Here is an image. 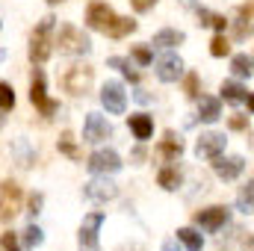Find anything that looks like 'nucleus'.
Masks as SVG:
<instances>
[{"instance_id": "f257e3e1", "label": "nucleus", "mask_w": 254, "mask_h": 251, "mask_svg": "<svg viewBox=\"0 0 254 251\" xmlns=\"http://www.w3.org/2000/svg\"><path fill=\"white\" fill-rule=\"evenodd\" d=\"M54 15H48V18H42L39 21V27L33 30V36H30V60L33 63H45L48 57H51V45H54V39H51V33H54Z\"/></svg>"}, {"instance_id": "f03ea898", "label": "nucleus", "mask_w": 254, "mask_h": 251, "mask_svg": "<svg viewBox=\"0 0 254 251\" xmlns=\"http://www.w3.org/2000/svg\"><path fill=\"white\" fill-rule=\"evenodd\" d=\"M57 45H60V54H68V57H83V54H89V51H92L89 36H83L77 27H63V30H60Z\"/></svg>"}, {"instance_id": "7ed1b4c3", "label": "nucleus", "mask_w": 254, "mask_h": 251, "mask_svg": "<svg viewBox=\"0 0 254 251\" xmlns=\"http://www.w3.org/2000/svg\"><path fill=\"white\" fill-rule=\"evenodd\" d=\"M30 101L39 107V113L45 116V119H51L57 110H60V104L57 101H51L48 98V92H45V74L42 71H33V86H30Z\"/></svg>"}, {"instance_id": "20e7f679", "label": "nucleus", "mask_w": 254, "mask_h": 251, "mask_svg": "<svg viewBox=\"0 0 254 251\" xmlns=\"http://www.w3.org/2000/svg\"><path fill=\"white\" fill-rule=\"evenodd\" d=\"M92 68H86V65H74V68H68V74L63 77V86L65 92H71V95H86L89 92V86H92Z\"/></svg>"}, {"instance_id": "39448f33", "label": "nucleus", "mask_w": 254, "mask_h": 251, "mask_svg": "<svg viewBox=\"0 0 254 251\" xmlns=\"http://www.w3.org/2000/svg\"><path fill=\"white\" fill-rule=\"evenodd\" d=\"M89 172L92 175H116L119 169H122V160H119V154L116 151H110V148H104V151H95L92 157H89Z\"/></svg>"}, {"instance_id": "423d86ee", "label": "nucleus", "mask_w": 254, "mask_h": 251, "mask_svg": "<svg viewBox=\"0 0 254 251\" xmlns=\"http://www.w3.org/2000/svg\"><path fill=\"white\" fill-rule=\"evenodd\" d=\"M104 225V213H89L80 225V251H98V231Z\"/></svg>"}, {"instance_id": "0eeeda50", "label": "nucleus", "mask_w": 254, "mask_h": 251, "mask_svg": "<svg viewBox=\"0 0 254 251\" xmlns=\"http://www.w3.org/2000/svg\"><path fill=\"white\" fill-rule=\"evenodd\" d=\"M101 104L107 107V113L122 116L125 107H127V95H125V89H122V83H116V80L104 83V89H101Z\"/></svg>"}, {"instance_id": "6e6552de", "label": "nucleus", "mask_w": 254, "mask_h": 251, "mask_svg": "<svg viewBox=\"0 0 254 251\" xmlns=\"http://www.w3.org/2000/svg\"><path fill=\"white\" fill-rule=\"evenodd\" d=\"M86 198L89 201H98V204H104V201H113L116 195H119V187L107 178V175H98V178H92L89 184H86Z\"/></svg>"}, {"instance_id": "1a4fd4ad", "label": "nucleus", "mask_w": 254, "mask_h": 251, "mask_svg": "<svg viewBox=\"0 0 254 251\" xmlns=\"http://www.w3.org/2000/svg\"><path fill=\"white\" fill-rule=\"evenodd\" d=\"M228 219H231L228 207H207V210H198L192 216V222L198 228H204V231H219L222 225H228Z\"/></svg>"}, {"instance_id": "9d476101", "label": "nucleus", "mask_w": 254, "mask_h": 251, "mask_svg": "<svg viewBox=\"0 0 254 251\" xmlns=\"http://www.w3.org/2000/svg\"><path fill=\"white\" fill-rule=\"evenodd\" d=\"M225 145H228L225 133H213V130H210V133H201V139H198V145H195V154L204 157V160H216V157H222Z\"/></svg>"}, {"instance_id": "9b49d317", "label": "nucleus", "mask_w": 254, "mask_h": 251, "mask_svg": "<svg viewBox=\"0 0 254 251\" xmlns=\"http://www.w3.org/2000/svg\"><path fill=\"white\" fill-rule=\"evenodd\" d=\"M110 136H113V127H110V122H107L104 116H98V113H89V116H86L83 142H104V139H110Z\"/></svg>"}, {"instance_id": "f8f14e48", "label": "nucleus", "mask_w": 254, "mask_h": 251, "mask_svg": "<svg viewBox=\"0 0 254 251\" xmlns=\"http://www.w3.org/2000/svg\"><path fill=\"white\" fill-rule=\"evenodd\" d=\"M113 21H116V15H113V9H110L107 3H92V6L86 9V27H89V30L107 33Z\"/></svg>"}, {"instance_id": "ddd939ff", "label": "nucleus", "mask_w": 254, "mask_h": 251, "mask_svg": "<svg viewBox=\"0 0 254 251\" xmlns=\"http://www.w3.org/2000/svg\"><path fill=\"white\" fill-rule=\"evenodd\" d=\"M249 36H254V0L243 3L234 18V39H249Z\"/></svg>"}, {"instance_id": "4468645a", "label": "nucleus", "mask_w": 254, "mask_h": 251, "mask_svg": "<svg viewBox=\"0 0 254 251\" xmlns=\"http://www.w3.org/2000/svg\"><path fill=\"white\" fill-rule=\"evenodd\" d=\"M243 169H246V160H243V157H216V160H213V172H216L222 181L240 178Z\"/></svg>"}, {"instance_id": "2eb2a0df", "label": "nucleus", "mask_w": 254, "mask_h": 251, "mask_svg": "<svg viewBox=\"0 0 254 251\" xmlns=\"http://www.w3.org/2000/svg\"><path fill=\"white\" fill-rule=\"evenodd\" d=\"M181 74H184V63H181V57H175V54H163V57L157 60V77H160L163 83H175Z\"/></svg>"}, {"instance_id": "dca6fc26", "label": "nucleus", "mask_w": 254, "mask_h": 251, "mask_svg": "<svg viewBox=\"0 0 254 251\" xmlns=\"http://www.w3.org/2000/svg\"><path fill=\"white\" fill-rule=\"evenodd\" d=\"M0 195H3V222H9L15 213H18V201H21V189H18V184H12V181H6L3 184V189H0Z\"/></svg>"}, {"instance_id": "f3484780", "label": "nucleus", "mask_w": 254, "mask_h": 251, "mask_svg": "<svg viewBox=\"0 0 254 251\" xmlns=\"http://www.w3.org/2000/svg\"><path fill=\"white\" fill-rule=\"evenodd\" d=\"M198 116H201V122H207V125L219 122V116H222V104H219V98L201 95V98H198Z\"/></svg>"}, {"instance_id": "a211bd4d", "label": "nucleus", "mask_w": 254, "mask_h": 251, "mask_svg": "<svg viewBox=\"0 0 254 251\" xmlns=\"http://www.w3.org/2000/svg\"><path fill=\"white\" fill-rule=\"evenodd\" d=\"M130 130H133V136H136L139 142L151 139V133H154V122H151V116H145V113L130 116Z\"/></svg>"}, {"instance_id": "6ab92c4d", "label": "nucleus", "mask_w": 254, "mask_h": 251, "mask_svg": "<svg viewBox=\"0 0 254 251\" xmlns=\"http://www.w3.org/2000/svg\"><path fill=\"white\" fill-rule=\"evenodd\" d=\"M160 154H163L166 160H178V157L184 154V142H181L175 133H166L163 142H160Z\"/></svg>"}, {"instance_id": "aec40b11", "label": "nucleus", "mask_w": 254, "mask_h": 251, "mask_svg": "<svg viewBox=\"0 0 254 251\" xmlns=\"http://www.w3.org/2000/svg\"><path fill=\"white\" fill-rule=\"evenodd\" d=\"M184 39H187V36H184L181 30H160L151 45H154V48H175V45H184Z\"/></svg>"}, {"instance_id": "412c9836", "label": "nucleus", "mask_w": 254, "mask_h": 251, "mask_svg": "<svg viewBox=\"0 0 254 251\" xmlns=\"http://www.w3.org/2000/svg\"><path fill=\"white\" fill-rule=\"evenodd\" d=\"M237 210L246 213V216H252L254 213V181H249L246 187L237 192Z\"/></svg>"}, {"instance_id": "4be33fe9", "label": "nucleus", "mask_w": 254, "mask_h": 251, "mask_svg": "<svg viewBox=\"0 0 254 251\" xmlns=\"http://www.w3.org/2000/svg\"><path fill=\"white\" fill-rule=\"evenodd\" d=\"M222 98H225V101H231V104H243V101H249L246 89H243L240 83H234V80L222 83Z\"/></svg>"}, {"instance_id": "5701e85b", "label": "nucleus", "mask_w": 254, "mask_h": 251, "mask_svg": "<svg viewBox=\"0 0 254 251\" xmlns=\"http://www.w3.org/2000/svg\"><path fill=\"white\" fill-rule=\"evenodd\" d=\"M231 71L237 74V77H252L254 74V60L249 54H237L234 60H231Z\"/></svg>"}, {"instance_id": "b1692460", "label": "nucleus", "mask_w": 254, "mask_h": 251, "mask_svg": "<svg viewBox=\"0 0 254 251\" xmlns=\"http://www.w3.org/2000/svg\"><path fill=\"white\" fill-rule=\"evenodd\" d=\"M133 30H136V21H133V18H116V21L110 24L107 36H113V39H122V36L133 33Z\"/></svg>"}, {"instance_id": "393cba45", "label": "nucleus", "mask_w": 254, "mask_h": 251, "mask_svg": "<svg viewBox=\"0 0 254 251\" xmlns=\"http://www.w3.org/2000/svg\"><path fill=\"white\" fill-rule=\"evenodd\" d=\"M160 187L166 189V192H175V189L181 187V172L172 169V166H166V169L160 172Z\"/></svg>"}, {"instance_id": "a878e982", "label": "nucleus", "mask_w": 254, "mask_h": 251, "mask_svg": "<svg viewBox=\"0 0 254 251\" xmlns=\"http://www.w3.org/2000/svg\"><path fill=\"white\" fill-rule=\"evenodd\" d=\"M178 240H181V243H184L190 251H201V249H204V240H201V234H195L192 228H181V231H178Z\"/></svg>"}, {"instance_id": "bb28decb", "label": "nucleus", "mask_w": 254, "mask_h": 251, "mask_svg": "<svg viewBox=\"0 0 254 251\" xmlns=\"http://www.w3.org/2000/svg\"><path fill=\"white\" fill-rule=\"evenodd\" d=\"M198 18H201V21H198L201 27H213V30H219V33H222L225 24H228L222 15H213V12H207V9H198Z\"/></svg>"}, {"instance_id": "cd10ccee", "label": "nucleus", "mask_w": 254, "mask_h": 251, "mask_svg": "<svg viewBox=\"0 0 254 251\" xmlns=\"http://www.w3.org/2000/svg\"><path fill=\"white\" fill-rule=\"evenodd\" d=\"M107 65H110V68H119V71L125 74L127 80H133V83L139 80V71H136L133 65L127 63V60H122V57H110V60H107Z\"/></svg>"}, {"instance_id": "c85d7f7f", "label": "nucleus", "mask_w": 254, "mask_h": 251, "mask_svg": "<svg viewBox=\"0 0 254 251\" xmlns=\"http://www.w3.org/2000/svg\"><path fill=\"white\" fill-rule=\"evenodd\" d=\"M60 154H65V157H71V160H83V154L77 151V145H74L71 133H63V136H60Z\"/></svg>"}, {"instance_id": "c756f323", "label": "nucleus", "mask_w": 254, "mask_h": 251, "mask_svg": "<svg viewBox=\"0 0 254 251\" xmlns=\"http://www.w3.org/2000/svg\"><path fill=\"white\" fill-rule=\"evenodd\" d=\"M15 157H18V166H21V169H30L33 154H30V148H27V139H18V142H15Z\"/></svg>"}, {"instance_id": "7c9ffc66", "label": "nucleus", "mask_w": 254, "mask_h": 251, "mask_svg": "<svg viewBox=\"0 0 254 251\" xmlns=\"http://www.w3.org/2000/svg\"><path fill=\"white\" fill-rule=\"evenodd\" d=\"M45 243V234L36 228V225H30L27 231H24V249H39Z\"/></svg>"}, {"instance_id": "2f4dec72", "label": "nucleus", "mask_w": 254, "mask_h": 251, "mask_svg": "<svg viewBox=\"0 0 254 251\" xmlns=\"http://www.w3.org/2000/svg\"><path fill=\"white\" fill-rule=\"evenodd\" d=\"M210 54H213V57H228V54H231V45H228V39H225L222 33L210 42Z\"/></svg>"}, {"instance_id": "473e14b6", "label": "nucleus", "mask_w": 254, "mask_h": 251, "mask_svg": "<svg viewBox=\"0 0 254 251\" xmlns=\"http://www.w3.org/2000/svg\"><path fill=\"white\" fill-rule=\"evenodd\" d=\"M133 60H136L139 65H151V63H154V54H151L148 48H142V45H139V48H133Z\"/></svg>"}, {"instance_id": "72a5a7b5", "label": "nucleus", "mask_w": 254, "mask_h": 251, "mask_svg": "<svg viewBox=\"0 0 254 251\" xmlns=\"http://www.w3.org/2000/svg\"><path fill=\"white\" fill-rule=\"evenodd\" d=\"M0 95H3V113H9V110L15 107V95H12V86H9V83H3V86H0Z\"/></svg>"}, {"instance_id": "f704fd0d", "label": "nucleus", "mask_w": 254, "mask_h": 251, "mask_svg": "<svg viewBox=\"0 0 254 251\" xmlns=\"http://www.w3.org/2000/svg\"><path fill=\"white\" fill-rule=\"evenodd\" d=\"M42 204H45V195H42V192H33V195H30V204H27V213H30V216H39Z\"/></svg>"}, {"instance_id": "c9c22d12", "label": "nucleus", "mask_w": 254, "mask_h": 251, "mask_svg": "<svg viewBox=\"0 0 254 251\" xmlns=\"http://www.w3.org/2000/svg\"><path fill=\"white\" fill-rule=\"evenodd\" d=\"M184 89H187V95H190V98H198V95H201V92H198V74H187Z\"/></svg>"}, {"instance_id": "e433bc0d", "label": "nucleus", "mask_w": 254, "mask_h": 251, "mask_svg": "<svg viewBox=\"0 0 254 251\" xmlns=\"http://www.w3.org/2000/svg\"><path fill=\"white\" fill-rule=\"evenodd\" d=\"M3 249H6V251H21L18 240L12 237V231H6V234H3Z\"/></svg>"}, {"instance_id": "4c0bfd02", "label": "nucleus", "mask_w": 254, "mask_h": 251, "mask_svg": "<svg viewBox=\"0 0 254 251\" xmlns=\"http://www.w3.org/2000/svg\"><path fill=\"white\" fill-rule=\"evenodd\" d=\"M246 127H249V119L246 116H234L231 119V130H246Z\"/></svg>"}, {"instance_id": "58836bf2", "label": "nucleus", "mask_w": 254, "mask_h": 251, "mask_svg": "<svg viewBox=\"0 0 254 251\" xmlns=\"http://www.w3.org/2000/svg\"><path fill=\"white\" fill-rule=\"evenodd\" d=\"M130 3H133V9H136V12H148L157 0H130Z\"/></svg>"}, {"instance_id": "ea45409f", "label": "nucleus", "mask_w": 254, "mask_h": 251, "mask_svg": "<svg viewBox=\"0 0 254 251\" xmlns=\"http://www.w3.org/2000/svg\"><path fill=\"white\" fill-rule=\"evenodd\" d=\"M160 251H181L178 249V243H175V240H166V243H163V249Z\"/></svg>"}, {"instance_id": "a19ab883", "label": "nucleus", "mask_w": 254, "mask_h": 251, "mask_svg": "<svg viewBox=\"0 0 254 251\" xmlns=\"http://www.w3.org/2000/svg\"><path fill=\"white\" fill-rule=\"evenodd\" d=\"M246 251H254V237L249 240V243H246Z\"/></svg>"}, {"instance_id": "79ce46f5", "label": "nucleus", "mask_w": 254, "mask_h": 251, "mask_svg": "<svg viewBox=\"0 0 254 251\" xmlns=\"http://www.w3.org/2000/svg\"><path fill=\"white\" fill-rule=\"evenodd\" d=\"M249 110L254 113V95H249Z\"/></svg>"}, {"instance_id": "37998d69", "label": "nucleus", "mask_w": 254, "mask_h": 251, "mask_svg": "<svg viewBox=\"0 0 254 251\" xmlns=\"http://www.w3.org/2000/svg\"><path fill=\"white\" fill-rule=\"evenodd\" d=\"M184 3H187V6H192V0H184Z\"/></svg>"}, {"instance_id": "c03bdc74", "label": "nucleus", "mask_w": 254, "mask_h": 251, "mask_svg": "<svg viewBox=\"0 0 254 251\" xmlns=\"http://www.w3.org/2000/svg\"><path fill=\"white\" fill-rule=\"evenodd\" d=\"M51 3H60V0H51Z\"/></svg>"}]
</instances>
